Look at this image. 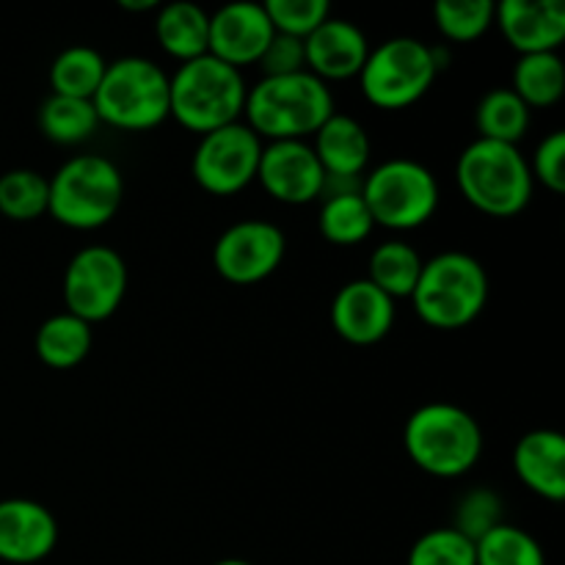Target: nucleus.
Returning <instances> with one entry per match:
<instances>
[{
  "mask_svg": "<svg viewBox=\"0 0 565 565\" xmlns=\"http://www.w3.org/2000/svg\"><path fill=\"white\" fill-rule=\"evenodd\" d=\"M108 58L92 44H72L50 64V88L61 97L92 99L103 83Z\"/></svg>",
  "mask_w": 565,
  "mask_h": 565,
  "instance_id": "b1692460",
  "label": "nucleus"
},
{
  "mask_svg": "<svg viewBox=\"0 0 565 565\" xmlns=\"http://www.w3.org/2000/svg\"><path fill=\"white\" fill-rule=\"evenodd\" d=\"M127 296V263L116 248L86 246L70 259L64 274L66 312L88 326L108 320Z\"/></svg>",
  "mask_w": 565,
  "mask_h": 565,
  "instance_id": "9d476101",
  "label": "nucleus"
},
{
  "mask_svg": "<svg viewBox=\"0 0 565 565\" xmlns=\"http://www.w3.org/2000/svg\"><path fill=\"white\" fill-rule=\"evenodd\" d=\"M312 152L320 160V166H323L326 177L362 180L364 169L370 163L373 143H370V136L362 127V121L345 114H334L312 136Z\"/></svg>",
  "mask_w": 565,
  "mask_h": 565,
  "instance_id": "aec40b11",
  "label": "nucleus"
},
{
  "mask_svg": "<svg viewBox=\"0 0 565 565\" xmlns=\"http://www.w3.org/2000/svg\"><path fill=\"white\" fill-rule=\"evenodd\" d=\"M530 163V174L533 182H541L550 188L552 193L565 191V132L555 130L535 147L533 160Z\"/></svg>",
  "mask_w": 565,
  "mask_h": 565,
  "instance_id": "f704fd0d",
  "label": "nucleus"
},
{
  "mask_svg": "<svg viewBox=\"0 0 565 565\" xmlns=\"http://www.w3.org/2000/svg\"><path fill=\"white\" fill-rule=\"evenodd\" d=\"M403 447L414 467L434 478H461L478 467L483 456L480 423L456 403H425L403 428Z\"/></svg>",
  "mask_w": 565,
  "mask_h": 565,
  "instance_id": "f03ea898",
  "label": "nucleus"
},
{
  "mask_svg": "<svg viewBox=\"0 0 565 565\" xmlns=\"http://www.w3.org/2000/svg\"><path fill=\"white\" fill-rule=\"evenodd\" d=\"M497 3L491 0H439L434 20L447 42H475L494 25Z\"/></svg>",
  "mask_w": 565,
  "mask_h": 565,
  "instance_id": "7c9ffc66",
  "label": "nucleus"
},
{
  "mask_svg": "<svg viewBox=\"0 0 565 565\" xmlns=\"http://www.w3.org/2000/svg\"><path fill=\"white\" fill-rule=\"evenodd\" d=\"M513 472L533 494L550 502L565 497V439L561 430L539 428L513 447Z\"/></svg>",
  "mask_w": 565,
  "mask_h": 565,
  "instance_id": "6ab92c4d",
  "label": "nucleus"
},
{
  "mask_svg": "<svg viewBox=\"0 0 565 565\" xmlns=\"http://www.w3.org/2000/svg\"><path fill=\"white\" fill-rule=\"evenodd\" d=\"M259 185L281 204H309L323 196L326 171L307 141H268L257 169Z\"/></svg>",
  "mask_w": 565,
  "mask_h": 565,
  "instance_id": "ddd939ff",
  "label": "nucleus"
},
{
  "mask_svg": "<svg viewBox=\"0 0 565 565\" xmlns=\"http://www.w3.org/2000/svg\"><path fill=\"white\" fill-rule=\"evenodd\" d=\"M58 519L42 502L11 497L0 500V561L31 565L53 555Z\"/></svg>",
  "mask_w": 565,
  "mask_h": 565,
  "instance_id": "2eb2a0df",
  "label": "nucleus"
},
{
  "mask_svg": "<svg viewBox=\"0 0 565 565\" xmlns=\"http://www.w3.org/2000/svg\"><path fill=\"white\" fill-rule=\"evenodd\" d=\"M99 116L94 110L92 99H77V97H61V94H50L39 108V127L44 136L61 147H72L97 130Z\"/></svg>",
  "mask_w": 565,
  "mask_h": 565,
  "instance_id": "cd10ccee",
  "label": "nucleus"
},
{
  "mask_svg": "<svg viewBox=\"0 0 565 565\" xmlns=\"http://www.w3.org/2000/svg\"><path fill=\"white\" fill-rule=\"evenodd\" d=\"M50 180L33 169L0 174V213L11 221H36L47 213Z\"/></svg>",
  "mask_w": 565,
  "mask_h": 565,
  "instance_id": "c85d7f7f",
  "label": "nucleus"
},
{
  "mask_svg": "<svg viewBox=\"0 0 565 565\" xmlns=\"http://www.w3.org/2000/svg\"><path fill=\"white\" fill-rule=\"evenodd\" d=\"M92 326L70 312L44 320L36 331V356L53 370H72L92 353Z\"/></svg>",
  "mask_w": 565,
  "mask_h": 565,
  "instance_id": "4be33fe9",
  "label": "nucleus"
},
{
  "mask_svg": "<svg viewBox=\"0 0 565 565\" xmlns=\"http://www.w3.org/2000/svg\"><path fill=\"white\" fill-rule=\"evenodd\" d=\"M125 199V177L103 154L70 158L50 180L47 213L61 226L92 232L114 221Z\"/></svg>",
  "mask_w": 565,
  "mask_h": 565,
  "instance_id": "0eeeda50",
  "label": "nucleus"
},
{
  "mask_svg": "<svg viewBox=\"0 0 565 565\" xmlns=\"http://www.w3.org/2000/svg\"><path fill=\"white\" fill-rule=\"evenodd\" d=\"M337 114L329 83L312 72L263 77L248 88L246 125L265 141H303Z\"/></svg>",
  "mask_w": 565,
  "mask_h": 565,
  "instance_id": "f257e3e1",
  "label": "nucleus"
},
{
  "mask_svg": "<svg viewBox=\"0 0 565 565\" xmlns=\"http://www.w3.org/2000/svg\"><path fill=\"white\" fill-rule=\"evenodd\" d=\"M478 565H546V552L527 530L502 522L475 544Z\"/></svg>",
  "mask_w": 565,
  "mask_h": 565,
  "instance_id": "c756f323",
  "label": "nucleus"
},
{
  "mask_svg": "<svg viewBox=\"0 0 565 565\" xmlns=\"http://www.w3.org/2000/svg\"><path fill=\"white\" fill-rule=\"evenodd\" d=\"M320 235L334 246H359L373 235L375 224L370 215L367 204H364L362 191L348 193H331L323 196L318 215Z\"/></svg>",
  "mask_w": 565,
  "mask_h": 565,
  "instance_id": "bb28decb",
  "label": "nucleus"
},
{
  "mask_svg": "<svg viewBox=\"0 0 565 565\" xmlns=\"http://www.w3.org/2000/svg\"><path fill=\"white\" fill-rule=\"evenodd\" d=\"M303 50H307V72L329 83L359 77L370 55V42L356 22L329 17L318 31L303 39Z\"/></svg>",
  "mask_w": 565,
  "mask_h": 565,
  "instance_id": "a211bd4d",
  "label": "nucleus"
},
{
  "mask_svg": "<svg viewBox=\"0 0 565 565\" xmlns=\"http://www.w3.org/2000/svg\"><path fill=\"white\" fill-rule=\"evenodd\" d=\"M119 6L125 11H149V9H158L154 0H119Z\"/></svg>",
  "mask_w": 565,
  "mask_h": 565,
  "instance_id": "e433bc0d",
  "label": "nucleus"
},
{
  "mask_svg": "<svg viewBox=\"0 0 565 565\" xmlns=\"http://www.w3.org/2000/svg\"><path fill=\"white\" fill-rule=\"evenodd\" d=\"M154 36H158L163 53L185 64L199 55H207L210 14L196 3L160 6L158 20H154Z\"/></svg>",
  "mask_w": 565,
  "mask_h": 565,
  "instance_id": "412c9836",
  "label": "nucleus"
},
{
  "mask_svg": "<svg viewBox=\"0 0 565 565\" xmlns=\"http://www.w3.org/2000/svg\"><path fill=\"white\" fill-rule=\"evenodd\" d=\"M530 116H533V110L511 88H491L480 97L478 108H475V125L480 132L478 138L516 147L527 136Z\"/></svg>",
  "mask_w": 565,
  "mask_h": 565,
  "instance_id": "a878e982",
  "label": "nucleus"
},
{
  "mask_svg": "<svg viewBox=\"0 0 565 565\" xmlns=\"http://www.w3.org/2000/svg\"><path fill=\"white\" fill-rule=\"evenodd\" d=\"M456 180L475 210L494 218H511L530 204L535 191L530 163L519 147L475 138L456 163Z\"/></svg>",
  "mask_w": 565,
  "mask_h": 565,
  "instance_id": "39448f33",
  "label": "nucleus"
},
{
  "mask_svg": "<svg viewBox=\"0 0 565 565\" xmlns=\"http://www.w3.org/2000/svg\"><path fill=\"white\" fill-rule=\"evenodd\" d=\"M502 524V497L491 489H472L458 500L452 513V530L478 544L486 533Z\"/></svg>",
  "mask_w": 565,
  "mask_h": 565,
  "instance_id": "473e14b6",
  "label": "nucleus"
},
{
  "mask_svg": "<svg viewBox=\"0 0 565 565\" xmlns=\"http://www.w3.org/2000/svg\"><path fill=\"white\" fill-rule=\"evenodd\" d=\"M412 301L430 329L458 331L475 323L489 303V274L472 254L441 252L423 263Z\"/></svg>",
  "mask_w": 565,
  "mask_h": 565,
  "instance_id": "20e7f679",
  "label": "nucleus"
},
{
  "mask_svg": "<svg viewBox=\"0 0 565 565\" xmlns=\"http://www.w3.org/2000/svg\"><path fill=\"white\" fill-rule=\"evenodd\" d=\"M445 70L441 50L414 36H395L370 47L359 72L364 99L381 110H401L419 103Z\"/></svg>",
  "mask_w": 565,
  "mask_h": 565,
  "instance_id": "6e6552de",
  "label": "nucleus"
},
{
  "mask_svg": "<svg viewBox=\"0 0 565 565\" xmlns=\"http://www.w3.org/2000/svg\"><path fill=\"white\" fill-rule=\"evenodd\" d=\"M511 92L533 108H552L565 92V66L561 53L519 55L513 64Z\"/></svg>",
  "mask_w": 565,
  "mask_h": 565,
  "instance_id": "5701e85b",
  "label": "nucleus"
},
{
  "mask_svg": "<svg viewBox=\"0 0 565 565\" xmlns=\"http://www.w3.org/2000/svg\"><path fill=\"white\" fill-rule=\"evenodd\" d=\"M92 103L99 121L116 130H154L169 119V75L141 55L108 61Z\"/></svg>",
  "mask_w": 565,
  "mask_h": 565,
  "instance_id": "423d86ee",
  "label": "nucleus"
},
{
  "mask_svg": "<svg viewBox=\"0 0 565 565\" xmlns=\"http://www.w3.org/2000/svg\"><path fill=\"white\" fill-rule=\"evenodd\" d=\"M213 565H254V563L241 561V557H226V561H218V563H213Z\"/></svg>",
  "mask_w": 565,
  "mask_h": 565,
  "instance_id": "4c0bfd02",
  "label": "nucleus"
},
{
  "mask_svg": "<svg viewBox=\"0 0 565 565\" xmlns=\"http://www.w3.org/2000/svg\"><path fill=\"white\" fill-rule=\"evenodd\" d=\"M263 66L265 77H281L296 75V72H307V50H303V39L285 36V33H274V39L265 47L263 58L257 61Z\"/></svg>",
  "mask_w": 565,
  "mask_h": 565,
  "instance_id": "c9c22d12",
  "label": "nucleus"
},
{
  "mask_svg": "<svg viewBox=\"0 0 565 565\" xmlns=\"http://www.w3.org/2000/svg\"><path fill=\"white\" fill-rule=\"evenodd\" d=\"M263 6L274 31L296 39H307L331 17L326 0H268Z\"/></svg>",
  "mask_w": 565,
  "mask_h": 565,
  "instance_id": "72a5a7b5",
  "label": "nucleus"
},
{
  "mask_svg": "<svg viewBox=\"0 0 565 565\" xmlns=\"http://www.w3.org/2000/svg\"><path fill=\"white\" fill-rule=\"evenodd\" d=\"M274 33L276 31L270 25L268 14H265L263 3L237 0V3L221 6L210 17L207 53L213 58L241 70V66L257 64L263 58L265 47L274 39Z\"/></svg>",
  "mask_w": 565,
  "mask_h": 565,
  "instance_id": "4468645a",
  "label": "nucleus"
},
{
  "mask_svg": "<svg viewBox=\"0 0 565 565\" xmlns=\"http://www.w3.org/2000/svg\"><path fill=\"white\" fill-rule=\"evenodd\" d=\"M246 97L248 86L241 70L210 53L185 61L169 77V116L199 136L241 121Z\"/></svg>",
  "mask_w": 565,
  "mask_h": 565,
  "instance_id": "7ed1b4c3",
  "label": "nucleus"
},
{
  "mask_svg": "<svg viewBox=\"0 0 565 565\" xmlns=\"http://www.w3.org/2000/svg\"><path fill=\"white\" fill-rule=\"evenodd\" d=\"M331 326L351 345H375L395 326V301L373 281L353 279L331 301Z\"/></svg>",
  "mask_w": 565,
  "mask_h": 565,
  "instance_id": "dca6fc26",
  "label": "nucleus"
},
{
  "mask_svg": "<svg viewBox=\"0 0 565 565\" xmlns=\"http://www.w3.org/2000/svg\"><path fill=\"white\" fill-rule=\"evenodd\" d=\"M423 274V257L417 248L403 241H386L373 248L364 279L373 281L381 292L397 301V298H412Z\"/></svg>",
  "mask_w": 565,
  "mask_h": 565,
  "instance_id": "393cba45",
  "label": "nucleus"
},
{
  "mask_svg": "<svg viewBox=\"0 0 565 565\" xmlns=\"http://www.w3.org/2000/svg\"><path fill=\"white\" fill-rule=\"evenodd\" d=\"M362 199L375 226L408 232L439 210V180L417 160L392 158L362 177Z\"/></svg>",
  "mask_w": 565,
  "mask_h": 565,
  "instance_id": "1a4fd4ad",
  "label": "nucleus"
},
{
  "mask_svg": "<svg viewBox=\"0 0 565 565\" xmlns=\"http://www.w3.org/2000/svg\"><path fill=\"white\" fill-rule=\"evenodd\" d=\"M406 565H478L475 544L452 527L428 530L414 541Z\"/></svg>",
  "mask_w": 565,
  "mask_h": 565,
  "instance_id": "2f4dec72",
  "label": "nucleus"
},
{
  "mask_svg": "<svg viewBox=\"0 0 565 565\" xmlns=\"http://www.w3.org/2000/svg\"><path fill=\"white\" fill-rule=\"evenodd\" d=\"M263 138L243 121L199 138L193 152V180L213 196H232L257 180Z\"/></svg>",
  "mask_w": 565,
  "mask_h": 565,
  "instance_id": "9b49d317",
  "label": "nucleus"
},
{
  "mask_svg": "<svg viewBox=\"0 0 565 565\" xmlns=\"http://www.w3.org/2000/svg\"><path fill=\"white\" fill-rule=\"evenodd\" d=\"M494 22L519 55L557 53L565 39L561 0H502L494 9Z\"/></svg>",
  "mask_w": 565,
  "mask_h": 565,
  "instance_id": "f3484780",
  "label": "nucleus"
},
{
  "mask_svg": "<svg viewBox=\"0 0 565 565\" xmlns=\"http://www.w3.org/2000/svg\"><path fill=\"white\" fill-rule=\"evenodd\" d=\"M287 237L276 224L246 218L226 226L213 246V265L232 285H257L274 276L285 263Z\"/></svg>",
  "mask_w": 565,
  "mask_h": 565,
  "instance_id": "f8f14e48",
  "label": "nucleus"
}]
</instances>
